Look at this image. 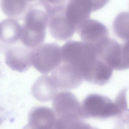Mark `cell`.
Instances as JSON below:
<instances>
[{
    "label": "cell",
    "mask_w": 129,
    "mask_h": 129,
    "mask_svg": "<svg viewBox=\"0 0 129 129\" xmlns=\"http://www.w3.org/2000/svg\"><path fill=\"white\" fill-rule=\"evenodd\" d=\"M113 30L117 36L123 42L129 41V14L122 12L117 15L113 24Z\"/></svg>",
    "instance_id": "e0dca14e"
},
{
    "label": "cell",
    "mask_w": 129,
    "mask_h": 129,
    "mask_svg": "<svg viewBox=\"0 0 129 129\" xmlns=\"http://www.w3.org/2000/svg\"><path fill=\"white\" fill-rule=\"evenodd\" d=\"M74 129H98L87 123L83 122L82 121L78 122L75 126Z\"/></svg>",
    "instance_id": "ac0fdd59"
},
{
    "label": "cell",
    "mask_w": 129,
    "mask_h": 129,
    "mask_svg": "<svg viewBox=\"0 0 129 129\" xmlns=\"http://www.w3.org/2000/svg\"><path fill=\"white\" fill-rule=\"evenodd\" d=\"M113 70L103 60L98 59L92 71L84 80L98 86H104L110 80Z\"/></svg>",
    "instance_id": "9a60e30c"
},
{
    "label": "cell",
    "mask_w": 129,
    "mask_h": 129,
    "mask_svg": "<svg viewBox=\"0 0 129 129\" xmlns=\"http://www.w3.org/2000/svg\"><path fill=\"white\" fill-rule=\"evenodd\" d=\"M59 90L51 76L44 75L41 76L33 84L31 93L38 101L42 102L53 99Z\"/></svg>",
    "instance_id": "4fadbf2b"
},
{
    "label": "cell",
    "mask_w": 129,
    "mask_h": 129,
    "mask_svg": "<svg viewBox=\"0 0 129 129\" xmlns=\"http://www.w3.org/2000/svg\"><path fill=\"white\" fill-rule=\"evenodd\" d=\"M62 63L61 47L55 43L43 44L32 49V65L47 75Z\"/></svg>",
    "instance_id": "5b68a950"
},
{
    "label": "cell",
    "mask_w": 129,
    "mask_h": 129,
    "mask_svg": "<svg viewBox=\"0 0 129 129\" xmlns=\"http://www.w3.org/2000/svg\"><path fill=\"white\" fill-rule=\"evenodd\" d=\"M113 70L123 71L129 67V41L120 43L109 38L97 53Z\"/></svg>",
    "instance_id": "8992f818"
},
{
    "label": "cell",
    "mask_w": 129,
    "mask_h": 129,
    "mask_svg": "<svg viewBox=\"0 0 129 129\" xmlns=\"http://www.w3.org/2000/svg\"><path fill=\"white\" fill-rule=\"evenodd\" d=\"M59 90L67 91L79 87L83 78L80 72L70 64L62 63L51 75Z\"/></svg>",
    "instance_id": "9c48e42d"
},
{
    "label": "cell",
    "mask_w": 129,
    "mask_h": 129,
    "mask_svg": "<svg viewBox=\"0 0 129 129\" xmlns=\"http://www.w3.org/2000/svg\"><path fill=\"white\" fill-rule=\"evenodd\" d=\"M62 63L70 64L86 77L94 68L98 58L91 46L81 41H70L61 47Z\"/></svg>",
    "instance_id": "7a4b0ae2"
},
{
    "label": "cell",
    "mask_w": 129,
    "mask_h": 129,
    "mask_svg": "<svg viewBox=\"0 0 129 129\" xmlns=\"http://www.w3.org/2000/svg\"><path fill=\"white\" fill-rule=\"evenodd\" d=\"M76 32L82 42L93 48L96 54L110 38L107 28L100 22L90 18L79 26Z\"/></svg>",
    "instance_id": "ba28073f"
},
{
    "label": "cell",
    "mask_w": 129,
    "mask_h": 129,
    "mask_svg": "<svg viewBox=\"0 0 129 129\" xmlns=\"http://www.w3.org/2000/svg\"><path fill=\"white\" fill-rule=\"evenodd\" d=\"M53 111L56 117L76 115L81 118V103L74 94L68 91L58 93L52 102Z\"/></svg>",
    "instance_id": "30bf717a"
},
{
    "label": "cell",
    "mask_w": 129,
    "mask_h": 129,
    "mask_svg": "<svg viewBox=\"0 0 129 129\" xmlns=\"http://www.w3.org/2000/svg\"><path fill=\"white\" fill-rule=\"evenodd\" d=\"M30 4V1L21 0H3L1 8L5 15L10 18H17L24 15Z\"/></svg>",
    "instance_id": "2e32d148"
},
{
    "label": "cell",
    "mask_w": 129,
    "mask_h": 129,
    "mask_svg": "<svg viewBox=\"0 0 129 129\" xmlns=\"http://www.w3.org/2000/svg\"><path fill=\"white\" fill-rule=\"evenodd\" d=\"M22 26L17 20L7 19L0 22V41L6 44H14L21 38Z\"/></svg>",
    "instance_id": "5bb4252c"
},
{
    "label": "cell",
    "mask_w": 129,
    "mask_h": 129,
    "mask_svg": "<svg viewBox=\"0 0 129 129\" xmlns=\"http://www.w3.org/2000/svg\"><path fill=\"white\" fill-rule=\"evenodd\" d=\"M81 115L82 120L104 119L113 116L122 120L124 118L115 101L97 93L88 95L81 103Z\"/></svg>",
    "instance_id": "3957f363"
},
{
    "label": "cell",
    "mask_w": 129,
    "mask_h": 129,
    "mask_svg": "<svg viewBox=\"0 0 129 129\" xmlns=\"http://www.w3.org/2000/svg\"><path fill=\"white\" fill-rule=\"evenodd\" d=\"M6 119V114L3 109L0 107V126Z\"/></svg>",
    "instance_id": "d6986e66"
},
{
    "label": "cell",
    "mask_w": 129,
    "mask_h": 129,
    "mask_svg": "<svg viewBox=\"0 0 129 129\" xmlns=\"http://www.w3.org/2000/svg\"><path fill=\"white\" fill-rule=\"evenodd\" d=\"M7 65L12 70L23 72L32 65V49L23 46L9 49L5 55Z\"/></svg>",
    "instance_id": "8fae6325"
},
{
    "label": "cell",
    "mask_w": 129,
    "mask_h": 129,
    "mask_svg": "<svg viewBox=\"0 0 129 129\" xmlns=\"http://www.w3.org/2000/svg\"><path fill=\"white\" fill-rule=\"evenodd\" d=\"M50 5L48 26L52 37L60 41L71 40L77 28L67 18L66 14V1H49Z\"/></svg>",
    "instance_id": "277c9868"
},
{
    "label": "cell",
    "mask_w": 129,
    "mask_h": 129,
    "mask_svg": "<svg viewBox=\"0 0 129 129\" xmlns=\"http://www.w3.org/2000/svg\"><path fill=\"white\" fill-rule=\"evenodd\" d=\"M56 117L53 110L46 106H38L31 109L28 123L23 129H54Z\"/></svg>",
    "instance_id": "7c38bea8"
},
{
    "label": "cell",
    "mask_w": 129,
    "mask_h": 129,
    "mask_svg": "<svg viewBox=\"0 0 129 129\" xmlns=\"http://www.w3.org/2000/svg\"><path fill=\"white\" fill-rule=\"evenodd\" d=\"M108 2V1L100 0L69 1L66 2V17L77 30L83 23L90 19L91 13L102 9Z\"/></svg>",
    "instance_id": "52a82bcc"
},
{
    "label": "cell",
    "mask_w": 129,
    "mask_h": 129,
    "mask_svg": "<svg viewBox=\"0 0 129 129\" xmlns=\"http://www.w3.org/2000/svg\"><path fill=\"white\" fill-rule=\"evenodd\" d=\"M50 8L48 1L30 4L24 15L20 38L25 46L34 49L43 44L49 22Z\"/></svg>",
    "instance_id": "6da1fadb"
}]
</instances>
